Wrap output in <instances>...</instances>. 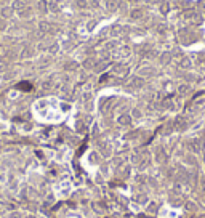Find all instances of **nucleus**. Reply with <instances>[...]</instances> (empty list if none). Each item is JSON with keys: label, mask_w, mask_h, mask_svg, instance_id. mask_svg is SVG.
Segmentation results:
<instances>
[{"label": "nucleus", "mask_w": 205, "mask_h": 218, "mask_svg": "<svg viewBox=\"0 0 205 218\" xmlns=\"http://www.w3.org/2000/svg\"><path fill=\"white\" fill-rule=\"evenodd\" d=\"M18 88H19V90H24V91H31L32 85L27 83V82H21V83H18Z\"/></svg>", "instance_id": "nucleus-1"}]
</instances>
